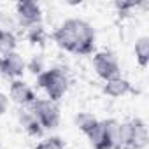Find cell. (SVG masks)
<instances>
[{
  "mask_svg": "<svg viewBox=\"0 0 149 149\" xmlns=\"http://www.w3.org/2000/svg\"><path fill=\"white\" fill-rule=\"evenodd\" d=\"M147 140V128L140 118L121 123V149H146Z\"/></svg>",
  "mask_w": 149,
  "mask_h": 149,
  "instance_id": "3",
  "label": "cell"
},
{
  "mask_svg": "<svg viewBox=\"0 0 149 149\" xmlns=\"http://www.w3.org/2000/svg\"><path fill=\"white\" fill-rule=\"evenodd\" d=\"M137 6H140V2H116V9L119 13V16H126L132 9H135Z\"/></svg>",
  "mask_w": 149,
  "mask_h": 149,
  "instance_id": "19",
  "label": "cell"
},
{
  "mask_svg": "<svg viewBox=\"0 0 149 149\" xmlns=\"http://www.w3.org/2000/svg\"><path fill=\"white\" fill-rule=\"evenodd\" d=\"M37 83H39V88H42L47 93L49 100L54 104L65 95V91L68 88V79L61 68L44 70L42 74L37 76Z\"/></svg>",
  "mask_w": 149,
  "mask_h": 149,
  "instance_id": "2",
  "label": "cell"
},
{
  "mask_svg": "<svg viewBox=\"0 0 149 149\" xmlns=\"http://www.w3.org/2000/svg\"><path fill=\"white\" fill-rule=\"evenodd\" d=\"M28 70L33 74V76L42 74V72H44V61H42V58H40V56H33L32 61L28 63Z\"/></svg>",
  "mask_w": 149,
  "mask_h": 149,
  "instance_id": "18",
  "label": "cell"
},
{
  "mask_svg": "<svg viewBox=\"0 0 149 149\" xmlns=\"http://www.w3.org/2000/svg\"><path fill=\"white\" fill-rule=\"evenodd\" d=\"M35 149H65V144L60 137H49L44 142H40Z\"/></svg>",
  "mask_w": 149,
  "mask_h": 149,
  "instance_id": "17",
  "label": "cell"
},
{
  "mask_svg": "<svg viewBox=\"0 0 149 149\" xmlns=\"http://www.w3.org/2000/svg\"><path fill=\"white\" fill-rule=\"evenodd\" d=\"M19 121H21V125L25 126V130H26L32 137H40V135H42L44 128H42L40 123L35 119V116L32 114L30 109H28V111H21V114H19Z\"/></svg>",
  "mask_w": 149,
  "mask_h": 149,
  "instance_id": "12",
  "label": "cell"
},
{
  "mask_svg": "<svg viewBox=\"0 0 149 149\" xmlns=\"http://www.w3.org/2000/svg\"><path fill=\"white\" fill-rule=\"evenodd\" d=\"M7 107H9V98L4 93H0V116L7 112Z\"/></svg>",
  "mask_w": 149,
  "mask_h": 149,
  "instance_id": "20",
  "label": "cell"
},
{
  "mask_svg": "<svg viewBox=\"0 0 149 149\" xmlns=\"http://www.w3.org/2000/svg\"><path fill=\"white\" fill-rule=\"evenodd\" d=\"M4 67H2V76H7V77H19L23 76V72H25V60L14 51V53H9L6 54L4 58Z\"/></svg>",
  "mask_w": 149,
  "mask_h": 149,
  "instance_id": "10",
  "label": "cell"
},
{
  "mask_svg": "<svg viewBox=\"0 0 149 149\" xmlns=\"http://www.w3.org/2000/svg\"><path fill=\"white\" fill-rule=\"evenodd\" d=\"M132 84L126 81V79H112V81H107L104 84V93L107 97H112V98H118V97H123L126 93H132Z\"/></svg>",
  "mask_w": 149,
  "mask_h": 149,
  "instance_id": "11",
  "label": "cell"
},
{
  "mask_svg": "<svg viewBox=\"0 0 149 149\" xmlns=\"http://www.w3.org/2000/svg\"><path fill=\"white\" fill-rule=\"evenodd\" d=\"M30 111L35 116V119L40 123V126L46 130H53L60 123V109L49 98L47 100L46 98H35L30 104Z\"/></svg>",
  "mask_w": 149,
  "mask_h": 149,
  "instance_id": "4",
  "label": "cell"
},
{
  "mask_svg": "<svg viewBox=\"0 0 149 149\" xmlns=\"http://www.w3.org/2000/svg\"><path fill=\"white\" fill-rule=\"evenodd\" d=\"M135 58L140 67H147V63H149V37H140L135 42Z\"/></svg>",
  "mask_w": 149,
  "mask_h": 149,
  "instance_id": "13",
  "label": "cell"
},
{
  "mask_svg": "<svg viewBox=\"0 0 149 149\" xmlns=\"http://www.w3.org/2000/svg\"><path fill=\"white\" fill-rule=\"evenodd\" d=\"M28 40H30L32 44L44 46V44H46V30H44L40 25L30 28V32H28Z\"/></svg>",
  "mask_w": 149,
  "mask_h": 149,
  "instance_id": "16",
  "label": "cell"
},
{
  "mask_svg": "<svg viewBox=\"0 0 149 149\" xmlns=\"http://www.w3.org/2000/svg\"><path fill=\"white\" fill-rule=\"evenodd\" d=\"M53 40L56 42L58 47H61L65 51H70V53H76V37H74V30H72L70 19H67L65 23L60 25V28L54 30Z\"/></svg>",
  "mask_w": 149,
  "mask_h": 149,
  "instance_id": "8",
  "label": "cell"
},
{
  "mask_svg": "<svg viewBox=\"0 0 149 149\" xmlns=\"http://www.w3.org/2000/svg\"><path fill=\"white\" fill-rule=\"evenodd\" d=\"M16 49V37L9 30H0V53L4 56L9 53H14Z\"/></svg>",
  "mask_w": 149,
  "mask_h": 149,
  "instance_id": "15",
  "label": "cell"
},
{
  "mask_svg": "<svg viewBox=\"0 0 149 149\" xmlns=\"http://www.w3.org/2000/svg\"><path fill=\"white\" fill-rule=\"evenodd\" d=\"M76 125H77V128L81 130V132H84L86 135L98 125V119L93 116V114H90V112H79L77 116H76Z\"/></svg>",
  "mask_w": 149,
  "mask_h": 149,
  "instance_id": "14",
  "label": "cell"
},
{
  "mask_svg": "<svg viewBox=\"0 0 149 149\" xmlns=\"http://www.w3.org/2000/svg\"><path fill=\"white\" fill-rule=\"evenodd\" d=\"M93 149H121V123L116 119L98 121V125L88 133Z\"/></svg>",
  "mask_w": 149,
  "mask_h": 149,
  "instance_id": "1",
  "label": "cell"
},
{
  "mask_svg": "<svg viewBox=\"0 0 149 149\" xmlns=\"http://www.w3.org/2000/svg\"><path fill=\"white\" fill-rule=\"evenodd\" d=\"M74 37H76V53L77 54H91L95 49V30L88 21L83 19H70Z\"/></svg>",
  "mask_w": 149,
  "mask_h": 149,
  "instance_id": "5",
  "label": "cell"
},
{
  "mask_svg": "<svg viewBox=\"0 0 149 149\" xmlns=\"http://www.w3.org/2000/svg\"><path fill=\"white\" fill-rule=\"evenodd\" d=\"M93 65L98 74V77H102L105 83L121 77V68L118 63V58L111 51H100L93 56Z\"/></svg>",
  "mask_w": 149,
  "mask_h": 149,
  "instance_id": "6",
  "label": "cell"
},
{
  "mask_svg": "<svg viewBox=\"0 0 149 149\" xmlns=\"http://www.w3.org/2000/svg\"><path fill=\"white\" fill-rule=\"evenodd\" d=\"M9 95H11V98H13L16 104H19V105H30V104L35 100L33 90H32L26 83H23V81H19V79H16V81L11 83Z\"/></svg>",
  "mask_w": 149,
  "mask_h": 149,
  "instance_id": "9",
  "label": "cell"
},
{
  "mask_svg": "<svg viewBox=\"0 0 149 149\" xmlns=\"http://www.w3.org/2000/svg\"><path fill=\"white\" fill-rule=\"evenodd\" d=\"M16 13L19 18V23L23 26H37L42 19V11L40 6L32 2V0H25V2H19L16 6Z\"/></svg>",
  "mask_w": 149,
  "mask_h": 149,
  "instance_id": "7",
  "label": "cell"
},
{
  "mask_svg": "<svg viewBox=\"0 0 149 149\" xmlns=\"http://www.w3.org/2000/svg\"><path fill=\"white\" fill-rule=\"evenodd\" d=\"M2 67H4V60H2V56H0V76H2Z\"/></svg>",
  "mask_w": 149,
  "mask_h": 149,
  "instance_id": "21",
  "label": "cell"
}]
</instances>
